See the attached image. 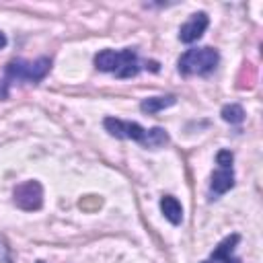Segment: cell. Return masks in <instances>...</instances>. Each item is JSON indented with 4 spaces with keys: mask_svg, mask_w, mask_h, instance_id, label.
Listing matches in <instances>:
<instances>
[{
    "mask_svg": "<svg viewBox=\"0 0 263 263\" xmlns=\"http://www.w3.org/2000/svg\"><path fill=\"white\" fill-rule=\"evenodd\" d=\"M95 68L101 72H111L117 78H134L140 72V60L138 53L132 47H125L121 51L115 49H103L95 55Z\"/></svg>",
    "mask_w": 263,
    "mask_h": 263,
    "instance_id": "6da1fadb",
    "label": "cell"
},
{
    "mask_svg": "<svg viewBox=\"0 0 263 263\" xmlns=\"http://www.w3.org/2000/svg\"><path fill=\"white\" fill-rule=\"evenodd\" d=\"M51 70V60L49 58H39L35 62H25V60H12L6 70L4 78L0 80V99L8 97V84L14 80H27V82H39L47 76Z\"/></svg>",
    "mask_w": 263,
    "mask_h": 263,
    "instance_id": "7a4b0ae2",
    "label": "cell"
},
{
    "mask_svg": "<svg viewBox=\"0 0 263 263\" xmlns=\"http://www.w3.org/2000/svg\"><path fill=\"white\" fill-rule=\"evenodd\" d=\"M218 62H220V55L214 47H193L179 58L177 70L183 76H205L216 70Z\"/></svg>",
    "mask_w": 263,
    "mask_h": 263,
    "instance_id": "3957f363",
    "label": "cell"
},
{
    "mask_svg": "<svg viewBox=\"0 0 263 263\" xmlns=\"http://www.w3.org/2000/svg\"><path fill=\"white\" fill-rule=\"evenodd\" d=\"M103 125H105V129H107L113 138L134 140V142H138V144H142V146L146 148L148 129L142 127L140 123H136V121H123V119H117V117H105Z\"/></svg>",
    "mask_w": 263,
    "mask_h": 263,
    "instance_id": "277c9868",
    "label": "cell"
},
{
    "mask_svg": "<svg viewBox=\"0 0 263 263\" xmlns=\"http://www.w3.org/2000/svg\"><path fill=\"white\" fill-rule=\"evenodd\" d=\"M12 201L25 212H37L43 205V187L39 181H25L14 187Z\"/></svg>",
    "mask_w": 263,
    "mask_h": 263,
    "instance_id": "5b68a950",
    "label": "cell"
},
{
    "mask_svg": "<svg viewBox=\"0 0 263 263\" xmlns=\"http://www.w3.org/2000/svg\"><path fill=\"white\" fill-rule=\"evenodd\" d=\"M208 25H210V18H208L205 12L191 14V18L179 29V41L181 43H193V41H197L205 33Z\"/></svg>",
    "mask_w": 263,
    "mask_h": 263,
    "instance_id": "8992f818",
    "label": "cell"
},
{
    "mask_svg": "<svg viewBox=\"0 0 263 263\" xmlns=\"http://www.w3.org/2000/svg\"><path fill=\"white\" fill-rule=\"evenodd\" d=\"M238 240H240L238 234L226 236V238H224L222 242H218V247L212 251L210 261H212V263H240V259L232 255V251H234V247L238 245Z\"/></svg>",
    "mask_w": 263,
    "mask_h": 263,
    "instance_id": "52a82bcc",
    "label": "cell"
},
{
    "mask_svg": "<svg viewBox=\"0 0 263 263\" xmlns=\"http://www.w3.org/2000/svg\"><path fill=\"white\" fill-rule=\"evenodd\" d=\"M234 187V173L232 168H218L214 175H212V181H210V193L214 197L226 193L228 189Z\"/></svg>",
    "mask_w": 263,
    "mask_h": 263,
    "instance_id": "ba28073f",
    "label": "cell"
},
{
    "mask_svg": "<svg viewBox=\"0 0 263 263\" xmlns=\"http://www.w3.org/2000/svg\"><path fill=\"white\" fill-rule=\"evenodd\" d=\"M160 212H162L164 218H166L171 224H175V226H179V224L183 222V205H181L179 199L173 197V195H162V197H160Z\"/></svg>",
    "mask_w": 263,
    "mask_h": 263,
    "instance_id": "9c48e42d",
    "label": "cell"
},
{
    "mask_svg": "<svg viewBox=\"0 0 263 263\" xmlns=\"http://www.w3.org/2000/svg\"><path fill=\"white\" fill-rule=\"evenodd\" d=\"M177 103V97L175 95H166V97H150V99H144L140 103V109L148 115H154L158 111H164L166 107H173Z\"/></svg>",
    "mask_w": 263,
    "mask_h": 263,
    "instance_id": "30bf717a",
    "label": "cell"
},
{
    "mask_svg": "<svg viewBox=\"0 0 263 263\" xmlns=\"http://www.w3.org/2000/svg\"><path fill=\"white\" fill-rule=\"evenodd\" d=\"M220 115H222V119L226 123H232V125H238V123L245 121V109L240 105H234V103L232 105H224Z\"/></svg>",
    "mask_w": 263,
    "mask_h": 263,
    "instance_id": "8fae6325",
    "label": "cell"
},
{
    "mask_svg": "<svg viewBox=\"0 0 263 263\" xmlns=\"http://www.w3.org/2000/svg\"><path fill=\"white\" fill-rule=\"evenodd\" d=\"M232 160H234V154L230 150H220L216 154V162L220 164V168H232Z\"/></svg>",
    "mask_w": 263,
    "mask_h": 263,
    "instance_id": "7c38bea8",
    "label": "cell"
},
{
    "mask_svg": "<svg viewBox=\"0 0 263 263\" xmlns=\"http://www.w3.org/2000/svg\"><path fill=\"white\" fill-rule=\"evenodd\" d=\"M0 263H12V259H10V251H8V247L0 240Z\"/></svg>",
    "mask_w": 263,
    "mask_h": 263,
    "instance_id": "4fadbf2b",
    "label": "cell"
},
{
    "mask_svg": "<svg viewBox=\"0 0 263 263\" xmlns=\"http://www.w3.org/2000/svg\"><path fill=\"white\" fill-rule=\"evenodd\" d=\"M4 45H6V35H4L2 31H0V49H2Z\"/></svg>",
    "mask_w": 263,
    "mask_h": 263,
    "instance_id": "5bb4252c",
    "label": "cell"
},
{
    "mask_svg": "<svg viewBox=\"0 0 263 263\" xmlns=\"http://www.w3.org/2000/svg\"><path fill=\"white\" fill-rule=\"evenodd\" d=\"M201 263H212V261H210V259H208V261H201Z\"/></svg>",
    "mask_w": 263,
    "mask_h": 263,
    "instance_id": "9a60e30c",
    "label": "cell"
},
{
    "mask_svg": "<svg viewBox=\"0 0 263 263\" xmlns=\"http://www.w3.org/2000/svg\"><path fill=\"white\" fill-rule=\"evenodd\" d=\"M37 263H43V261H37Z\"/></svg>",
    "mask_w": 263,
    "mask_h": 263,
    "instance_id": "2e32d148",
    "label": "cell"
}]
</instances>
